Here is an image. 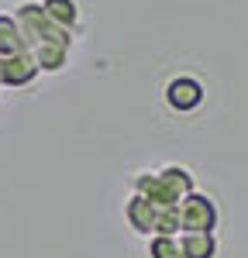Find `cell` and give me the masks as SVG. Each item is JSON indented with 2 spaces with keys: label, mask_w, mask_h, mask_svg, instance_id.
<instances>
[{
  "label": "cell",
  "mask_w": 248,
  "mask_h": 258,
  "mask_svg": "<svg viewBox=\"0 0 248 258\" xmlns=\"http://www.w3.org/2000/svg\"><path fill=\"white\" fill-rule=\"evenodd\" d=\"M179 217H183V231H217L221 210L207 193H190L179 203Z\"/></svg>",
  "instance_id": "obj_1"
},
{
  "label": "cell",
  "mask_w": 248,
  "mask_h": 258,
  "mask_svg": "<svg viewBox=\"0 0 248 258\" xmlns=\"http://www.w3.org/2000/svg\"><path fill=\"white\" fill-rule=\"evenodd\" d=\"M204 83L193 80V76H176V80L165 83V103L172 107V110H179V114H190V110H197L200 103H204Z\"/></svg>",
  "instance_id": "obj_2"
},
{
  "label": "cell",
  "mask_w": 248,
  "mask_h": 258,
  "mask_svg": "<svg viewBox=\"0 0 248 258\" xmlns=\"http://www.w3.org/2000/svg\"><path fill=\"white\" fill-rule=\"evenodd\" d=\"M38 66L31 59V52H18V55H7V59H0V86H11V90H18V86H31V83L38 80Z\"/></svg>",
  "instance_id": "obj_3"
},
{
  "label": "cell",
  "mask_w": 248,
  "mask_h": 258,
  "mask_svg": "<svg viewBox=\"0 0 248 258\" xmlns=\"http://www.w3.org/2000/svg\"><path fill=\"white\" fill-rule=\"evenodd\" d=\"M124 217H128V224H131L135 234H148V238H152V234H155V220H159V207H155L152 200L131 193L128 203H124Z\"/></svg>",
  "instance_id": "obj_4"
},
{
  "label": "cell",
  "mask_w": 248,
  "mask_h": 258,
  "mask_svg": "<svg viewBox=\"0 0 248 258\" xmlns=\"http://www.w3.org/2000/svg\"><path fill=\"white\" fill-rule=\"evenodd\" d=\"M179 248H183V258H217V234L214 231H183Z\"/></svg>",
  "instance_id": "obj_5"
},
{
  "label": "cell",
  "mask_w": 248,
  "mask_h": 258,
  "mask_svg": "<svg viewBox=\"0 0 248 258\" xmlns=\"http://www.w3.org/2000/svg\"><path fill=\"white\" fill-rule=\"evenodd\" d=\"M41 7H45L48 21H55L69 35H76V28H80V4L76 0H41Z\"/></svg>",
  "instance_id": "obj_6"
},
{
  "label": "cell",
  "mask_w": 248,
  "mask_h": 258,
  "mask_svg": "<svg viewBox=\"0 0 248 258\" xmlns=\"http://www.w3.org/2000/svg\"><path fill=\"white\" fill-rule=\"evenodd\" d=\"M31 59H35V66H38L41 73H59V69H66V62H69V45H52V41L35 45L31 48Z\"/></svg>",
  "instance_id": "obj_7"
},
{
  "label": "cell",
  "mask_w": 248,
  "mask_h": 258,
  "mask_svg": "<svg viewBox=\"0 0 248 258\" xmlns=\"http://www.w3.org/2000/svg\"><path fill=\"white\" fill-rule=\"evenodd\" d=\"M159 176H162V182L179 200H186L190 193H197V179H193V172H190L186 165H165V169H159Z\"/></svg>",
  "instance_id": "obj_8"
},
{
  "label": "cell",
  "mask_w": 248,
  "mask_h": 258,
  "mask_svg": "<svg viewBox=\"0 0 248 258\" xmlns=\"http://www.w3.org/2000/svg\"><path fill=\"white\" fill-rule=\"evenodd\" d=\"M18 52H28L24 48V38H21L18 21H14V14H0V59L18 55Z\"/></svg>",
  "instance_id": "obj_9"
},
{
  "label": "cell",
  "mask_w": 248,
  "mask_h": 258,
  "mask_svg": "<svg viewBox=\"0 0 248 258\" xmlns=\"http://www.w3.org/2000/svg\"><path fill=\"white\" fill-rule=\"evenodd\" d=\"M155 234H169V238H179V234H183V217H179V207H162V210H159Z\"/></svg>",
  "instance_id": "obj_10"
},
{
  "label": "cell",
  "mask_w": 248,
  "mask_h": 258,
  "mask_svg": "<svg viewBox=\"0 0 248 258\" xmlns=\"http://www.w3.org/2000/svg\"><path fill=\"white\" fill-rule=\"evenodd\" d=\"M148 255H152V258H183L179 238H169V234H152V241H148Z\"/></svg>",
  "instance_id": "obj_11"
}]
</instances>
